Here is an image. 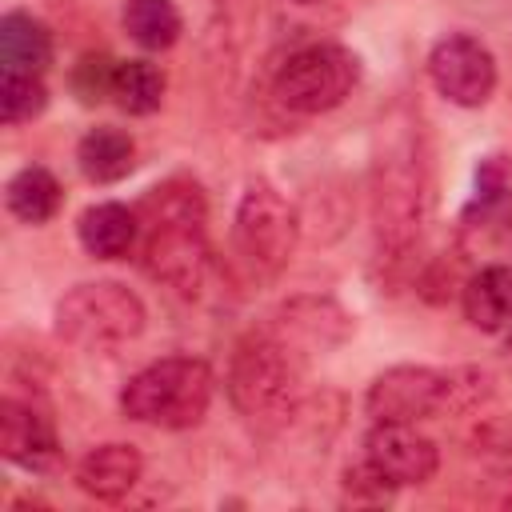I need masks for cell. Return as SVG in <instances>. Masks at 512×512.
I'll list each match as a JSON object with an SVG mask.
<instances>
[{
    "mask_svg": "<svg viewBox=\"0 0 512 512\" xmlns=\"http://www.w3.org/2000/svg\"><path fill=\"white\" fill-rule=\"evenodd\" d=\"M368 212L376 236V264L400 272L420 248L424 224L432 216V160L420 120L388 124L380 136L372 176H368Z\"/></svg>",
    "mask_w": 512,
    "mask_h": 512,
    "instance_id": "cell-1",
    "label": "cell"
},
{
    "mask_svg": "<svg viewBox=\"0 0 512 512\" xmlns=\"http://www.w3.org/2000/svg\"><path fill=\"white\" fill-rule=\"evenodd\" d=\"M140 268L148 280L176 296H196L212 272L208 200L192 176H168L152 184L140 204Z\"/></svg>",
    "mask_w": 512,
    "mask_h": 512,
    "instance_id": "cell-2",
    "label": "cell"
},
{
    "mask_svg": "<svg viewBox=\"0 0 512 512\" xmlns=\"http://www.w3.org/2000/svg\"><path fill=\"white\" fill-rule=\"evenodd\" d=\"M304 372H308V360L292 352L260 320L232 344L228 368H224V392L248 424L276 432L304 404Z\"/></svg>",
    "mask_w": 512,
    "mask_h": 512,
    "instance_id": "cell-3",
    "label": "cell"
},
{
    "mask_svg": "<svg viewBox=\"0 0 512 512\" xmlns=\"http://www.w3.org/2000/svg\"><path fill=\"white\" fill-rule=\"evenodd\" d=\"M492 376L480 368H428V364H392L368 392L364 412L372 424H424L444 412H464L488 400Z\"/></svg>",
    "mask_w": 512,
    "mask_h": 512,
    "instance_id": "cell-4",
    "label": "cell"
},
{
    "mask_svg": "<svg viewBox=\"0 0 512 512\" xmlns=\"http://www.w3.org/2000/svg\"><path fill=\"white\" fill-rule=\"evenodd\" d=\"M360 84V56L336 40H308L284 48L268 76L264 96L284 116H320L340 108Z\"/></svg>",
    "mask_w": 512,
    "mask_h": 512,
    "instance_id": "cell-5",
    "label": "cell"
},
{
    "mask_svg": "<svg viewBox=\"0 0 512 512\" xmlns=\"http://www.w3.org/2000/svg\"><path fill=\"white\" fill-rule=\"evenodd\" d=\"M216 376L200 356H160L128 376L120 388V412L132 424L160 432H188L212 408Z\"/></svg>",
    "mask_w": 512,
    "mask_h": 512,
    "instance_id": "cell-6",
    "label": "cell"
},
{
    "mask_svg": "<svg viewBox=\"0 0 512 512\" xmlns=\"http://www.w3.org/2000/svg\"><path fill=\"white\" fill-rule=\"evenodd\" d=\"M232 272L244 284H272L296 256L300 216L268 180H248L232 212Z\"/></svg>",
    "mask_w": 512,
    "mask_h": 512,
    "instance_id": "cell-7",
    "label": "cell"
},
{
    "mask_svg": "<svg viewBox=\"0 0 512 512\" xmlns=\"http://www.w3.org/2000/svg\"><path fill=\"white\" fill-rule=\"evenodd\" d=\"M148 324L144 300L120 280H84L56 300L52 328L80 352H112L132 344Z\"/></svg>",
    "mask_w": 512,
    "mask_h": 512,
    "instance_id": "cell-8",
    "label": "cell"
},
{
    "mask_svg": "<svg viewBox=\"0 0 512 512\" xmlns=\"http://www.w3.org/2000/svg\"><path fill=\"white\" fill-rule=\"evenodd\" d=\"M432 88L456 108H484L500 84L492 48L472 32H448L428 52Z\"/></svg>",
    "mask_w": 512,
    "mask_h": 512,
    "instance_id": "cell-9",
    "label": "cell"
},
{
    "mask_svg": "<svg viewBox=\"0 0 512 512\" xmlns=\"http://www.w3.org/2000/svg\"><path fill=\"white\" fill-rule=\"evenodd\" d=\"M264 324H268L292 352H300L308 364H312L316 356L340 348V344L352 336V328H356L352 312H348L340 300L316 296V292L288 296L280 308H272V312L264 316Z\"/></svg>",
    "mask_w": 512,
    "mask_h": 512,
    "instance_id": "cell-10",
    "label": "cell"
},
{
    "mask_svg": "<svg viewBox=\"0 0 512 512\" xmlns=\"http://www.w3.org/2000/svg\"><path fill=\"white\" fill-rule=\"evenodd\" d=\"M0 452L8 464L32 472V476H48L60 468L64 448H60V432L52 412L40 400L28 396H4L0 400Z\"/></svg>",
    "mask_w": 512,
    "mask_h": 512,
    "instance_id": "cell-11",
    "label": "cell"
},
{
    "mask_svg": "<svg viewBox=\"0 0 512 512\" xmlns=\"http://www.w3.org/2000/svg\"><path fill=\"white\" fill-rule=\"evenodd\" d=\"M396 492L420 488L440 472V448L416 424H372L360 452Z\"/></svg>",
    "mask_w": 512,
    "mask_h": 512,
    "instance_id": "cell-12",
    "label": "cell"
},
{
    "mask_svg": "<svg viewBox=\"0 0 512 512\" xmlns=\"http://www.w3.org/2000/svg\"><path fill=\"white\" fill-rule=\"evenodd\" d=\"M460 232L480 244L512 232V160L504 152H488L476 160L472 196L460 208Z\"/></svg>",
    "mask_w": 512,
    "mask_h": 512,
    "instance_id": "cell-13",
    "label": "cell"
},
{
    "mask_svg": "<svg viewBox=\"0 0 512 512\" xmlns=\"http://www.w3.org/2000/svg\"><path fill=\"white\" fill-rule=\"evenodd\" d=\"M144 476V456L136 444H124V440H108V444H96L92 452L80 456L72 480L84 496L100 500V504H120Z\"/></svg>",
    "mask_w": 512,
    "mask_h": 512,
    "instance_id": "cell-14",
    "label": "cell"
},
{
    "mask_svg": "<svg viewBox=\"0 0 512 512\" xmlns=\"http://www.w3.org/2000/svg\"><path fill=\"white\" fill-rule=\"evenodd\" d=\"M76 240L92 260H124L140 244V216L120 200L88 204L76 220Z\"/></svg>",
    "mask_w": 512,
    "mask_h": 512,
    "instance_id": "cell-15",
    "label": "cell"
},
{
    "mask_svg": "<svg viewBox=\"0 0 512 512\" xmlns=\"http://www.w3.org/2000/svg\"><path fill=\"white\" fill-rule=\"evenodd\" d=\"M464 320L476 332H508L512 328V264H484L460 284Z\"/></svg>",
    "mask_w": 512,
    "mask_h": 512,
    "instance_id": "cell-16",
    "label": "cell"
},
{
    "mask_svg": "<svg viewBox=\"0 0 512 512\" xmlns=\"http://www.w3.org/2000/svg\"><path fill=\"white\" fill-rule=\"evenodd\" d=\"M56 56V44H52V28L24 12V8H12L0 16V68L4 72H36L44 76L48 64Z\"/></svg>",
    "mask_w": 512,
    "mask_h": 512,
    "instance_id": "cell-17",
    "label": "cell"
},
{
    "mask_svg": "<svg viewBox=\"0 0 512 512\" xmlns=\"http://www.w3.org/2000/svg\"><path fill=\"white\" fill-rule=\"evenodd\" d=\"M76 164L92 184H120L136 168V140L116 124H96L76 140Z\"/></svg>",
    "mask_w": 512,
    "mask_h": 512,
    "instance_id": "cell-18",
    "label": "cell"
},
{
    "mask_svg": "<svg viewBox=\"0 0 512 512\" xmlns=\"http://www.w3.org/2000/svg\"><path fill=\"white\" fill-rule=\"evenodd\" d=\"M60 204H64V188H60V180L44 164H24L4 184V208L20 224L40 228V224H48L60 212Z\"/></svg>",
    "mask_w": 512,
    "mask_h": 512,
    "instance_id": "cell-19",
    "label": "cell"
},
{
    "mask_svg": "<svg viewBox=\"0 0 512 512\" xmlns=\"http://www.w3.org/2000/svg\"><path fill=\"white\" fill-rule=\"evenodd\" d=\"M344 20L340 0H272V28L284 48L328 40V32Z\"/></svg>",
    "mask_w": 512,
    "mask_h": 512,
    "instance_id": "cell-20",
    "label": "cell"
},
{
    "mask_svg": "<svg viewBox=\"0 0 512 512\" xmlns=\"http://www.w3.org/2000/svg\"><path fill=\"white\" fill-rule=\"evenodd\" d=\"M120 24L144 52H168L184 32V16L172 0H124Z\"/></svg>",
    "mask_w": 512,
    "mask_h": 512,
    "instance_id": "cell-21",
    "label": "cell"
},
{
    "mask_svg": "<svg viewBox=\"0 0 512 512\" xmlns=\"http://www.w3.org/2000/svg\"><path fill=\"white\" fill-rule=\"evenodd\" d=\"M112 104L128 116H152L164 104V72L152 60H120Z\"/></svg>",
    "mask_w": 512,
    "mask_h": 512,
    "instance_id": "cell-22",
    "label": "cell"
},
{
    "mask_svg": "<svg viewBox=\"0 0 512 512\" xmlns=\"http://www.w3.org/2000/svg\"><path fill=\"white\" fill-rule=\"evenodd\" d=\"M48 108V84L36 72H0V120L8 128L32 124Z\"/></svg>",
    "mask_w": 512,
    "mask_h": 512,
    "instance_id": "cell-23",
    "label": "cell"
},
{
    "mask_svg": "<svg viewBox=\"0 0 512 512\" xmlns=\"http://www.w3.org/2000/svg\"><path fill=\"white\" fill-rule=\"evenodd\" d=\"M116 68H120V60H112L108 52H84V56L72 64V72H68L72 96H76L84 108H96V104L112 100Z\"/></svg>",
    "mask_w": 512,
    "mask_h": 512,
    "instance_id": "cell-24",
    "label": "cell"
},
{
    "mask_svg": "<svg viewBox=\"0 0 512 512\" xmlns=\"http://www.w3.org/2000/svg\"><path fill=\"white\" fill-rule=\"evenodd\" d=\"M472 452L500 464V468H512V416L480 420L472 432Z\"/></svg>",
    "mask_w": 512,
    "mask_h": 512,
    "instance_id": "cell-25",
    "label": "cell"
},
{
    "mask_svg": "<svg viewBox=\"0 0 512 512\" xmlns=\"http://www.w3.org/2000/svg\"><path fill=\"white\" fill-rule=\"evenodd\" d=\"M212 8H216V24L224 28L220 36H224L232 48H240V44L248 40L256 16H260V0H212Z\"/></svg>",
    "mask_w": 512,
    "mask_h": 512,
    "instance_id": "cell-26",
    "label": "cell"
},
{
    "mask_svg": "<svg viewBox=\"0 0 512 512\" xmlns=\"http://www.w3.org/2000/svg\"><path fill=\"white\" fill-rule=\"evenodd\" d=\"M504 336H508V348H512V328H508V332H504Z\"/></svg>",
    "mask_w": 512,
    "mask_h": 512,
    "instance_id": "cell-27",
    "label": "cell"
}]
</instances>
